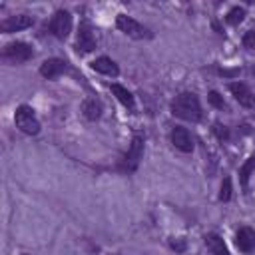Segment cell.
Masks as SVG:
<instances>
[{"label":"cell","instance_id":"23","mask_svg":"<svg viewBox=\"0 0 255 255\" xmlns=\"http://www.w3.org/2000/svg\"><path fill=\"white\" fill-rule=\"evenodd\" d=\"M221 74H225V76H235L237 70H221Z\"/></svg>","mask_w":255,"mask_h":255},{"label":"cell","instance_id":"2","mask_svg":"<svg viewBox=\"0 0 255 255\" xmlns=\"http://www.w3.org/2000/svg\"><path fill=\"white\" fill-rule=\"evenodd\" d=\"M14 122H16V128L28 135H36L40 131V122L38 118L34 116V110L28 108V106H20L16 110V116H14Z\"/></svg>","mask_w":255,"mask_h":255},{"label":"cell","instance_id":"11","mask_svg":"<svg viewBox=\"0 0 255 255\" xmlns=\"http://www.w3.org/2000/svg\"><path fill=\"white\" fill-rule=\"evenodd\" d=\"M76 48L78 52H92L96 48V38L90 30L88 24H82L78 30V40H76Z\"/></svg>","mask_w":255,"mask_h":255},{"label":"cell","instance_id":"20","mask_svg":"<svg viewBox=\"0 0 255 255\" xmlns=\"http://www.w3.org/2000/svg\"><path fill=\"white\" fill-rule=\"evenodd\" d=\"M243 46L249 48V50H255V30L245 32V36H243Z\"/></svg>","mask_w":255,"mask_h":255},{"label":"cell","instance_id":"14","mask_svg":"<svg viewBox=\"0 0 255 255\" xmlns=\"http://www.w3.org/2000/svg\"><path fill=\"white\" fill-rule=\"evenodd\" d=\"M205 245H207V249H209L213 255H229V249H227L225 241H223L219 235H215V233L205 235Z\"/></svg>","mask_w":255,"mask_h":255},{"label":"cell","instance_id":"5","mask_svg":"<svg viewBox=\"0 0 255 255\" xmlns=\"http://www.w3.org/2000/svg\"><path fill=\"white\" fill-rule=\"evenodd\" d=\"M141 155H143V139H141L139 135H135V137L131 139L129 147H128V153H126L124 159H122V169L128 171V173L135 171V167L139 165Z\"/></svg>","mask_w":255,"mask_h":255},{"label":"cell","instance_id":"18","mask_svg":"<svg viewBox=\"0 0 255 255\" xmlns=\"http://www.w3.org/2000/svg\"><path fill=\"white\" fill-rule=\"evenodd\" d=\"M243 16H245V10L243 8H239V6H235V8H231L229 12H227V24H231V26H237L241 20H243Z\"/></svg>","mask_w":255,"mask_h":255},{"label":"cell","instance_id":"8","mask_svg":"<svg viewBox=\"0 0 255 255\" xmlns=\"http://www.w3.org/2000/svg\"><path fill=\"white\" fill-rule=\"evenodd\" d=\"M32 26V16H26V14H18V16H8L6 20H2L0 24V30L10 34V32H20L24 28H30Z\"/></svg>","mask_w":255,"mask_h":255},{"label":"cell","instance_id":"3","mask_svg":"<svg viewBox=\"0 0 255 255\" xmlns=\"http://www.w3.org/2000/svg\"><path fill=\"white\" fill-rule=\"evenodd\" d=\"M34 56V50L24 44V42H12V44H6L4 50H2V58L6 62H12V64H22V62H28L30 58Z\"/></svg>","mask_w":255,"mask_h":255},{"label":"cell","instance_id":"7","mask_svg":"<svg viewBox=\"0 0 255 255\" xmlns=\"http://www.w3.org/2000/svg\"><path fill=\"white\" fill-rule=\"evenodd\" d=\"M229 90L233 94V98L243 106V108H249V110H255V94L245 86V84H239V82H233L229 84Z\"/></svg>","mask_w":255,"mask_h":255},{"label":"cell","instance_id":"4","mask_svg":"<svg viewBox=\"0 0 255 255\" xmlns=\"http://www.w3.org/2000/svg\"><path fill=\"white\" fill-rule=\"evenodd\" d=\"M116 26H118L124 34L131 36V38H137V40L151 38V32H149L145 26H141L139 22H135L133 18H129V16H126V14H118V18H116Z\"/></svg>","mask_w":255,"mask_h":255},{"label":"cell","instance_id":"10","mask_svg":"<svg viewBox=\"0 0 255 255\" xmlns=\"http://www.w3.org/2000/svg\"><path fill=\"white\" fill-rule=\"evenodd\" d=\"M66 72V62L60 60V58H48L42 62L40 66V74L48 80H56L58 76H62Z\"/></svg>","mask_w":255,"mask_h":255},{"label":"cell","instance_id":"13","mask_svg":"<svg viewBox=\"0 0 255 255\" xmlns=\"http://www.w3.org/2000/svg\"><path fill=\"white\" fill-rule=\"evenodd\" d=\"M92 68H94L96 72H100V74H104V76H112V78H116V76L120 74V70H118L116 62H114V60H110V58H106V56L96 58V60L92 62Z\"/></svg>","mask_w":255,"mask_h":255},{"label":"cell","instance_id":"24","mask_svg":"<svg viewBox=\"0 0 255 255\" xmlns=\"http://www.w3.org/2000/svg\"><path fill=\"white\" fill-rule=\"evenodd\" d=\"M251 74H253V76H255V66H253V68H251Z\"/></svg>","mask_w":255,"mask_h":255},{"label":"cell","instance_id":"16","mask_svg":"<svg viewBox=\"0 0 255 255\" xmlns=\"http://www.w3.org/2000/svg\"><path fill=\"white\" fill-rule=\"evenodd\" d=\"M84 114H86L88 120H98L100 114H102V106H100V102H98L96 98L86 100V102H84Z\"/></svg>","mask_w":255,"mask_h":255},{"label":"cell","instance_id":"25","mask_svg":"<svg viewBox=\"0 0 255 255\" xmlns=\"http://www.w3.org/2000/svg\"><path fill=\"white\" fill-rule=\"evenodd\" d=\"M24 255H26V253H24Z\"/></svg>","mask_w":255,"mask_h":255},{"label":"cell","instance_id":"15","mask_svg":"<svg viewBox=\"0 0 255 255\" xmlns=\"http://www.w3.org/2000/svg\"><path fill=\"white\" fill-rule=\"evenodd\" d=\"M112 94L126 106V108H129V110H133L135 108V102H133V96L124 88V86H120V84H112Z\"/></svg>","mask_w":255,"mask_h":255},{"label":"cell","instance_id":"19","mask_svg":"<svg viewBox=\"0 0 255 255\" xmlns=\"http://www.w3.org/2000/svg\"><path fill=\"white\" fill-rule=\"evenodd\" d=\"M229 197H231V179H229V177H225V179H223V183H221L219 199H221V201H229Z\"/></svg>","mask_w":255,"mask_h":255},{"label":"cell","instance_id":"6","mask_svg":"<svg viewBox=\"0 0 255 255\" xmlns=\"http://www.w3.org/2000/svg\"><path fill=\"white\" fill-rule=\"evenodd\" d=\"M70 30H72V16H70V12L58 10V12L54 14V18L50 20V32H52L56 38L64 40V38L70 34Z\"/></svg>","mask_w":255,"mask_h":255},{"label":"cell","instance_id":"12","mask_svg":"<svg viewBox=\"0 0 255 255\" xmlns=\"http://www.w3.org/2000/svg\"><path fill=\"white\" fill-rule=\"evenodd\" d=\"M235 243H237V247H239L241 251H245V253L253 251V249H255V231H253L251 227H241V229L237 231Z\"/></svg>","mask_w":255,"mask_h":255},{"label":"cell","instance_id":"9","mask_svg":"<svg viewBox=\"0 0 255 255\" xmlns=\"http://www.w3.org/2000/svg\"><path fill=\"white\" fill-rule=\"evenodd\" d=\"M171 143L179 149V151H185V153H189V151H193V137H191V133L185 129V128H173L171 129Z\"/></svg>","mask_w":255,"mask_h":255},{"label":"cell","instance_id":"1","mask_svg":"<svg viewBox=\"0 0 255 255\" xmlns=\"http://www.w3.org/2000/svg\"><path fill=\"white\" fill-rule=\"evenodd\" d=\"M171 114L187 120V122H199L201 120V106L195 94L191 92H183L179 96H175V100L171 102Z\"/></svg>","mask_w":255,"mask_h":255},{"label":"cell","instance_id":"22","mask_svg":"<svg viewBox=\"0 0 255 255\" xmlns=\"http://www.w3.org/2000/svg\"><path fill=\"white\" fill-rule=\"evenodd\" d=\"M171 247H173L175 251H183V249H185V241H181V239H171Z\"/></svg>","mask_w":255,"mask_h":255},{"label":"cell","instance_id":"17","mask_svg":"<svg viewBox=\"0 0 255 255\" xmlns=\"http://www.w3.org/2000/svg\"><path fill=\"white\" fill-rule=\"evenodd\" d=\"M255 171V155L253 157H249L243 165H241V171H239V181H241V185L243 187H247V183H249V177H251V173Z\"/></svg>","mask_w":255,"mask_h":255},{"label":"cell","instance_id":"21","mask_svg":"<svg viewBox=\"0 0 255 255\" xmlns=\"http://www.w3.org/2000/svg\"><path fill=\"white\" fill-rule=\"evenodd\" d=\"M209 104L215 106V108H219V110L225 106V104H223V98H221L217 92H211V94H209Z\"/></svg>","mask_w":255,"mask_h":255}]
</instances>
